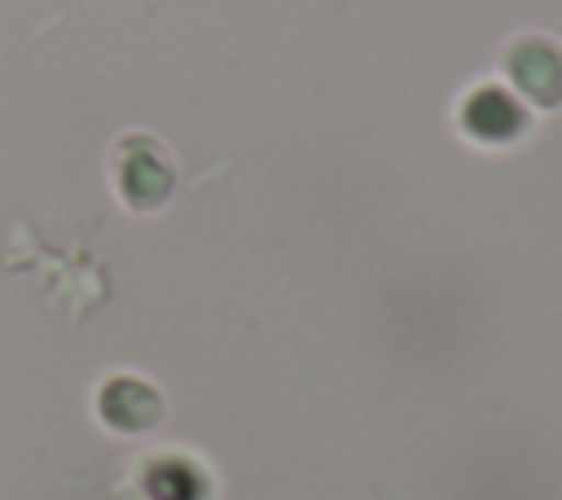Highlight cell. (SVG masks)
Listing matches in <instances>:
<instances>
[{"label": "cell", "instance_id": "277c9868", "mask_svg": "<svg viewBox=\"0 0 562 500\" xmlns=\"http://www.w3.org/2000/svg\"><path fill=\"white\" fill-rule=\"evenodd\" d=\"M101 417L119 430H145L158 421V395L136 377H114L101 390Z\"/></svg>", "mask_w": 562, "mask_h": 500}, {"label": "cell", "instance_id": "3957f363", "mask_svg": "<svg viewBox=\"0 0 562 500\" xmlns=\"http://www.w3.org/2000/svg\"><path fill=\"white\" fill-rule=\"evenodd\" d=\"M527 127H531V110L496 79L465 88L461 101H457V132L470 145L509 149V145H518L527 136Z\"/></svg>", "mask_w": 562, "mask_h": 500}, {"label": "cell", "instance_id": "7a4b0ae2", "mask_svg": "<svg viewBox=\"0 0 562 500\" xmlns=\"http://www.w3.org/2000/svg\"><path fill=\"white\" fill-rule=\"evenodd\" d=\"M114 193L132 211H158L176 193V162L149 132H127L110 149Z\"/></svg>", "mask_w": 562, "mask_h": 500}, {"label": "cell", "instance_id": "6da1fadb", "mask_svg": "<svg viewBox=\"0 0 562 500\" xmlns=\"http://www.w3.org/2000/svg\"><path fill=\"white\" fill-rule=\"evenodd\" d=\"M505 88L527 110H562V39L544 31H522L501 48Z\"/></svg>", "mask_w": 562, "mask_h": 500}]
</instances>
